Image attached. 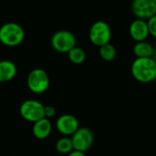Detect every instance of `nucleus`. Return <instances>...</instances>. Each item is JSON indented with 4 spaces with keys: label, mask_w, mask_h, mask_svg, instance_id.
I'll return each instance as SVG.
<instances>
[{
    "label": "nucleus",
    "mask_w": 156,
    "mask_h": 156,
    "mask_svg": "<svg viewBox=\"0 0 156 156\" xmlns=\"http://www.w3.org/2000/svg\"><path fill=\"white\" fill-rule=\"evenodd\" d=\"M147 24H148V28H149V33L150 36H152L153 37L156 38V15L152 16L151 18H149L147 20Z\"/></svg>",
    "instance_id": "f3484780"
},
{
    "label": "nucleus",
    "mask_w": 156,
    "mask_h": 156,
    "mask_svg": "<svg viewBox=\"0 0 156 156\" xmlns=\"http://www.w3.org/2000/svg\"><path fill=\"white\" fill-rule=\"evenodd\" d=\"M153 58H154L156 60V49H155V51H154V57H153Z\"/></svg>",
    "instance_id": "aec40b11"
},
{
    "label": "nucleus",
    "mask_w": 156,
    "mask_h": 156,
    "mask_svg": "<svg viewBox=\"0 0 156 156\" xmlns=\"http://www.w3.org/2000/svg\"><path fill=\"white\" fill-rule=\"evenodd\" d=\"M69 156H86V154H85V153H83V152H80V151L73 150L71 153H69Z\"/></svg>",
    "instance_id": "6ab92c4d"
},
{
    "label": "nucleus",
    "mask_w": 156,
    "mask_h": 156,
    "mask_svg": "<svg viewBox=\"0 0 156 156\" xmlns=\"http://www.w3.org/2000/svg\"><path fill=\"white\" fill-rule=\"evenodd\" d=\"M99 52L101 58L105 61H112L116 58V54H117L115 47L111 43L100 47Z\"/></svg>",
    "instance_id": "4468645a"
},
{
    "label": "nucleus",
    "mask_w": 156,
    "mask_h": 156,
    "mask_svg": "<svg viewBox=\"0 0 156 156\" xmlns=\"http://www.w3.org/2000/svg\"><path fill=\"white\" fill-rule=\"evenodd\" d=\"M133 50L136 58H153L155 48L153 44L145 40L141 42H135Z\"/></svg>",
    "instance_id": "f8f14e48"
},
{
    "label": "nucleus",
    "mask_w": 156,
    "mask_h": 156,
    "mask_svg": "<svg viewBox=\"0 0 156 156\" xmlns=\"http://www.w3.org/2000/svg\"><path fill=\"white\" fill-rule=\"evenodd\" d=\"M129 35L135 42L145 41L150 36L147 20L135 18L129 26Z\"/></svg>",
    "instance_id": "1a4fd4ad"
},
{
    "label": "nucleus",
    "mask_w": 156,
    "mask_h": 156,
    "mask_svg": "<svg viewBox=\"0 0 156 156\" xmlns=\"http://www.w3.org/2000/svg\"><path fill=\"white\" fill-rule=\"evenodd\" d=\"M73 150L85 153L93 144L94 137L92 132L85 127H80L71 137Z\"/></svg>",
    "instance_id": "6e6552de"
},
{
    "label": "nucleus",
    "mask_w": 156,
    "mask_h": 156,
    "mask_svg": "<svg viewBox=\"0 0 156 156\" xmlns=\"http://www.w3.org/2000/svg\"><path fill=\"white\" fill-rule=\"evenodd\" d=\"M154 48L156 49V38H155V40H154Z\"/></svg>",
    "instance_id": "412c9836"
},
{
    "label": "nucleus",
    "mask_w": 156,
    "mask_h": 156,
    "mask_svg": "<svg viewBox=\"0 0 156 156\" xmlns=\"http://www.w3.org/2000/svg\"><path fill=\"white\" fill-rule=\"evenodd\" d=\"M44 107L45 106L37 101L27 100L20 105L19 112L26 121L34 123L42 118H45Z\"/></svg>",
    "instance_id": "39448f33"
},
{
    "label": "nucleus",
    "mask_w": 156,
    "mask_h": 156,
    "mask_svg": "<svg viewBox=\"0 0 156 156\" xmlns=\"http://www.w3.org/2000/svg\"><path fill=\"white\" fill-rule=\"evenodd\" d=\"M51 45L55 50L66 53L75 48L76 38L71 32L61 30L53 35L51 38Z\"/></svg>",
    "instance_id": "423d86ee"
},
{
    "label": "nucleus",
    "mask_w": 156,
    "mask_h": 156,
    "mask_svg": "<svg viewBox=\"0 0 156 156\" xmlns=\"http://www.w3.org/2000/svg\"><path fill=\"white\" fill-rule=\"evenodd\" d=\"M56 127L61 134L69 136L72 135L80 128V125L75 116L71 114H64L57 120Z\"/></svg>",
    "instance_id": "9d476101"
},
{
    "label": "nucleus",
    "mask_w": 156,
    "mask_h": 156,
    "mask_svg": "<svg viewBox=\"0 0 156 156\" xmlns=\"http://www.w3.org/2000/svg\"><path fill=\"white\" fill-rule=\"evenodd\" d=\"M131 10L136 18L148 20L156 15V0H133Z\"/></svg>",
    "instance_id": "0eeeda50"
},
{
    "label": "nucleus",
    "mask_w": 156,
    "mask_h": 156,
    "mask_svg": "<svg viewBox=\"0 0 156 156\" xmlns=\"http://www.w3.org/2000/svg\"><path fill=\"white\" fill-rule=\"evenodd\" d=\"M16 74V65L8 60L0 61V82L11 80Z\"/></svg>",
    "instance_id": "ddd939ff"
},
{
    "label": "nucleus",
    "mask_w": 156,
    "mask_h": 156,
    "mask_svg": "<svg viewBox=\"0 0 156 156\" xmlns=\"http://www.w3.org/2000/svg\"><path fill=\"white\" fill-rule=\"evenodd\" d=\"M27 83L28 89L32 92L41 94L48 90L49 86V78L44 69H35L29 73Z\"/></svg>",
    "instance_id": "20e7f679"
},
{
    "label": "nucleus",
    "mask_w": 156,
    "mask_h": 156,
    "mask_svg": "<svg viewBox=\"0 0 156 156\" xmlns=\"http://www.w3.org/2000/svg\"><path fill=\"white\" fill-rule=\"evenodd\" d=\"M56 113V110L53 106H45L44 107V115H45V118H51L55 115Z\"/></svg>",
    "instance_id": "a211bd4d"
},
{
    "label": "nucleus",
    "mask_w": 156,
    "mask_h": 156,
    "mask_svg": "<svg viewBox=\"0 0 156 156\" xmlns=\"http://www.w3.org/2000/svg\"><path fill=\"white\" fill-rule=\"evenodd\" d=\"M51 130H52V124L49 119L42 118L41 120L34 122L32 133L36 138L42 140L49 136Z\"/></svg>",
    "instance_id": "9b49d317"
},
{
    "label": "nucleus",
    "mask_w": 156,
    "mask_h": 156,
    "mask_svg": "<svg viewBox=\"0 0 156 156\" xmlns=\"http://www.w3.org/2000/svg\"><path fill=\"white\" fill-rule=\"evenodd\" d=\"M25 37L23 28L16 23H6L0 27V41L8 47L22 43Z\"/></svg>",
    "instance_id": "f03ea898"
},
{
    "label": "nucleus",
    "mask_w": 156,
    "mask_h": 156,
    "mask_svg": "<svg viewBox=\"0 0 156 156\" xmlns=\"http://www.w3.org/2000/svg\"><path fill=\"white\" fill-rule=\"evenodd\" d=\"M89 37L90 42L97 47H101L105 44H108L112 39L111 27L106 21H96L90 28Z\"/></svg>",
    "instance_id": "7ed1b4c3"
},
{
    "label": "nucleus",
    "mask_w": 156,
    "mask_h": 156,
    "mask_svg": "<svg viewBox=\"0 0 156 156\" xmlns=\"http://www.w3.org/2000/svg\"><path fill=\"white\" fill-rule=\"evenodd\" d=\"M56 150L60 154H69L73 151V144L70 138L63 137L57 141Z\"/></svg>",
    "instance_id": "2eb2a0df"
},
{
    "label": "nucleus",
    "mask_w": 156,
    "mask_h": 156,
    "mask_svg": "<svg viewBox=\"0 0 156 156\" xmlns=\"http://www.w3.org/2000/svg\"><path fill=\"white\" fill-rule=\"evenodd\" d=\"M69 58L74 64H81L86 59V53L80 48H73L69 52Z\"/></svg>",
    "instance_id": "dca6fc26"
},
{
    "label": "nucleus",
    "mask_w": 156,
    "mask_h": 156,
    "mask_svg": "<svg viewBox=\"0 0 156 156\" xmlns=\"http://www.w3.org/2000/svg\"><path fill=\"white\" fill-rule=\"evenodd\" d=\"M131 72L137 81L150 83L156 80V60L154 58H136L132 64Z\"/></svg>",
    "instance_id": "f257e3e1"
}]
</instances>
